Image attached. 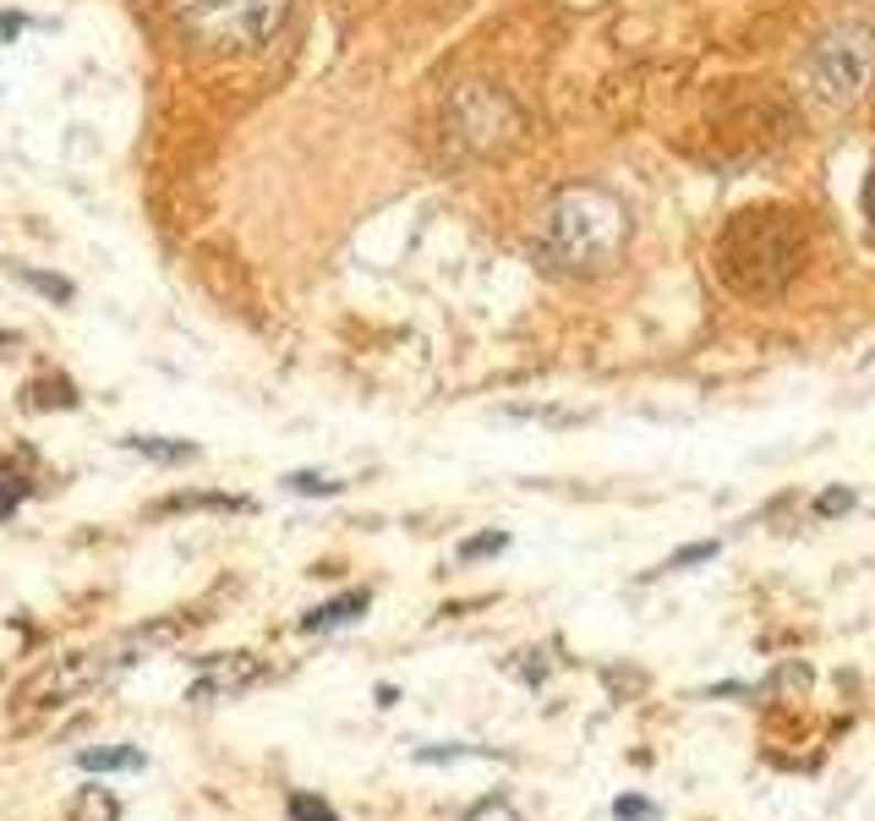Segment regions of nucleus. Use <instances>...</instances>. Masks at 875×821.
<instances>
[{
	"instance_id": "obj_1",
	"label": "nucleus",
	"mask_w": 875,
	"mask_h": 821,
	"mask_svg": "<svg viewBox=\"0 0 875 821\" xmlns=\"http://www.w3.org/2000/svg\"><path fill=\"white\" fill-rule=\"evenodd\" d=\"M624 241H629V214L624 203L607 192V186H559L537 219V258L553 269V274H570V280H596L607 274L618 258H624Z\"/></svg>"
},
{
	"instance_id": "obj_2",
	"label": "nucleus",
	"mask_w": 875,
	"mask_h": 821,
	"mask_svg": "<svg viewBox=\"0 0 875 821\" xmlns=\"http://www.w3.org/2000/svg\"><path fill=\"white\" fill-rule=\"evenodd\" d=\"M799 269H804V230L788 208H744L728 219L717 241V274L733 296L744 302L782 296Z\"/></svg>"
},
{
	"instance_id": "obj_3",
	"label": "nucleus",
	"mask_w": 875,
	"mask_h": 821,
	"mask_svg": "<svg viewBox=\"0 0 875 821\" xmlns=\"http://www.w3.org/2000/svg\"><path fill=\"white\" fill-rule=\"evenodd\" d=\"M875 83V22L871 17H843L832 28L815 33V44L804 50V88L832 105L849 110L871 94Z\"/></svg>"
},
{
	"instance_id": "obj_4",
	"label": "nucleus",
	"mask_w": 875,
	"mask_h": 821,
	"mask_svg": "<svg viewBox=\"0 0 875 821\" xmlns=\"http://www.w3.org/2000/svg\"><path fill=\"white\" fill-rule=\"evenodd\" d=\"M170 636H181V619H164V625H143V630H127L105 647H88V652L61 657L50 673H39L28 690H22V706H66L72 695H83L88 684H99L105 673L127 668V662H143L153 647H164Z\"/></svg>"
},
{
	"instance_id": "obj_5",
	"label": "nucleus",
	"mask_w": 875,
	"mask_h": 821,
	"mask_svg": "<svg viewBox=\"0 0 875 821\" xmlns=\"http://www.w3.org/2000/svg\"><path fill=\"white\" fill-rule=\"evenodd\" d=\"M515 138H520V110L487 83H465L443 105V143L454 154H504Z\"/></svg>"
},
{
	"instance_id": "obj_6",
	"label": "nucleus",
	"mask_w": 875,
	"mask_h": 821,
	"mask_svg": "<svg viewBox=\"0 0 875 821\" xmlns=\"http://www.w3.org/2000/svg\"><path fill=\"white\" fill-rule=\"evenodd\" d=\"M285 11H291V0H230V6L186 22V33L203 50H252V44H263V39L280 33Z\"/></svg>"
},
{
	"instance_id": "obj_7",
	"label": "nucleus",
	"mask_w": 875,
	"mask_h": 821,
	"mask_svg": "<svg viewBox=\"0 0 875 821\" xmlns=\"http://www.w3.org/2000/svg\"><path fill=\"white\" fill-rule=\"evenodd\" d=\"M263 673V662L252 652H236V657H219V662H208L203 668V679L186 690V701H197V706H208V701H219V695H236V690H247L252 679Z\"/></svg>"
},
{
	"instance_id": "obj_8",
	"label": "nucleus",
	"mask_w": 875,
	"mask_h": 821,
	"mask_svg": "<svg viewBox=\"0 0 875 821\" xmlns=\"http://www.w3.org/2000/svg\"><path fill=\"white\" fill-rule=\"evenodd\" d=\"M372 608V592H345V597H328L323 608H312V614H301V630H339V625H356L361 614Z\"/></svg>"
},
{
	"instance_id": "obj_9",
	"label": "nucleus",
	"mask_w": 875,
	"mask_h": 821,
	"mask_svg": "<svg viewBox=\"0 0 875 821\" xmlns=\"http://www.w3.org/2000/svg\"><path fill=\"white\" fill-rule=\"evenodd\" d=\"M132 455H143L153 466H186V461H197V444H186V439H153V433H132V439H121Z\"/></svg>"
},
{
	"instance_id": "obj_10",
	"label": "nucleus",
	"mask_w": 875,
	"mask_h": 821,
	"mask_svg": "<svg viewBox=\"0 0 875 821\" xmlns=\"http://www.w3.org/2000/svg\"><path fill=\"white\" fill-rule=\"evenodd\" d=\"M83 773H143V750L138 745H105V750H77Z\"/></svg>"
},
{
	"instance_id": "obj_11",
	"label": "nucleus",
	"mask_w": 875,
	"mask_h": 821,
	"mask_svg": "<svg viewBox=\"0 0 875 821\" xmlns=\"http://www.w3.org/2000/svg\"><path fill=\"white\" fill-rule=\"evenodd\" d=\"M22 406L28 411H72L77 406V389L66 384V378H39V384H28V395H22Z\"/></svg>"
},
{
	"instance_id": "obj_12",
	"label": "nucleus",
	"mask_w": 875,
	"mask_h": 821,
	"mask_svg": "<svg viewBox=\"0 0 875 821\" xmlns=\"http://www.w3.org/2000/svg\"><path fill=\"white\" fill-rule=\"evenodd\" d=\"M11 274H17V280H22L28 291H39V296H50L55 307H72V296H77V285H72L66 274H39V269H22V263H17Z\"/></svg>"
},
{
	"instance_id": "obj_13",
	"label": "nucleus",
	"mask_w": 875,
	"mask_h": 821,
	"mask_svg": "<svg viewBox=\"0 0 875 821\" xmlns=\"http://www.w3.org/2000/svg\"><path fill=\"white\" fill-rule=\"evenodd\" d=\"M159 509H164V515H170V509H247V498H230V493H192V498H164Z\"/></svg>"
},
{
	"instance_id": "obj_14",
	"label": "nucleus",
	"mask_w": 875,
	"mask_h": 821,
	"mask_svg": "<svg viewBox=\"0 0 875 821\" xmlns=\"http://www.w3.org/2000/svg\"><path fill=\"white\" fill-rule=\"evenodd\" d=\"M285 488L301 493V498H334L345 483H334V477H323V472H291V477H285Z\"/></svg>"
},
{
	"instance_id": "obj_15",
	"label": "nucleus",
	"mask_w": 875,
	"mask_h": 821,
	"mask_svg": "<svg viewBox=\"0 0 875 821\" xmlns=\"http://www.w3.org/2000/svg\"><path fill=\"white\" fill-rule=\"evenodd\" d=\"M504 548H509L504 531H482V537H465V542H460V559L471 564V559H493V553H504Z\"/></svg>"
},
{
	"instance_id": "obj_16",
	"label": "nucleus",
	"mask_w": 875,
	"mask_h": 821,
	"mask_svg": "<svg viewBox=\"0 0 875 821\" xmlns=\"http://www.w3.org/2000/svg\"><path fill=\"white\" fill-rule=\"evenodd\" d=\"M613 817L618 821H662V811H657L651 800H640V795H618V800H613Z\"/></svg>"
},
{
	"instance_id": "obj_17",
	"label": "nucleus",
	"mask_w": 875,
	"mask_h": 821,
	"mask_svg": "<svg viewBox=\"0 0 875 821\" xmlns=\"http://www.w3.org/2000/svg\"><path fill=\"white\" fill-rule=\"evenodd\" d=\"M285 811H291V821H339L334 817V806H323L317 795H291Z\"/></svg>"
},
{
	"instance_id": "obj_18",
	"label": "nucleus",
	"mask_w": 875,
	"mask_h": 821,
	"mask_svg": "<svg viewBox=\"0 0 875 821\" xmlns=\"http://www.w3.org/2000/svg\"><path fill=\"white\" fill-rule=\"evenodd\" d=\"M465 756H487V750H471V745H422L417 761L422 767H443V761H465Z\"/></svg>"
},
{
	"instance_id": "obj_19",
	"label": "nucleus",
	"mask_w": 875,
	"mask_h": 821,
	"mask_svg": "<svg viewBox=\"0 0 875 821\" xmlns=\"http://www.w3.org/2000/svg\"><path fill=\"white\" fill-rule=\"evenodd\" d=\"M712 559H717V542H690V548L668 553V564H662V570H690V564H712Z\"/></svg>"
},
{
	"instance_id": "obj_20",
	"label": "nucleus",
	"mask_w": 875,
	"mask_h": 821,
	"mask_svg": "<svg viewBox=\"0 0 875 821\" xmlns=\"http://www.w3.org/2000/svg\"><path fill=\"white\" fill-rule=\"evenodd\" d=\"M849 509H854V493L849 488H827L815 498V515H821V520H838V515H849Z\"/></svg>"
},
{
	"instance_id": "obj_21",
	"label": "nucleus",
	"mask_w": 875,
	"mask_h": 821,
	"mask_svg": "<svg viewBox=\"0 0 875 821\" xmlns=\"http://www.w3.org/2000/svg\"><path fill=\"white\" fill-rule=\"evenodd\" d=\"M175 17H181V28L186 22H197V17H208V11H219V6H230V0H164Z\"/></svg>"
},
{
	"instance_id": "obj_22",
	"label": "nucleus",
	"mask_w": 875,
	"mask_h": 821,
	"mask_svg": "<svg viewBox=\"0 0 875 821\" xmlns=\"http://www.w3.org/2000/svg\"><path fill=\"white\" fill-rule=\"evenodd\" d=\"M22 498H28V483H17V477H0V520H11Z\"/></svg>"
},
{
	"instance_id": "obj_23",
	"label": "nucleus",
	"mask_w": 875,
	"mask_h": 821,
	"mask_svg": "<svg viewBox=\"0 0 875 821\" xmlns=\"http://www.w3.org/2000/svg\"><path fill=\"white\" fill-rule=\"evenodd\" d=\"M22 28H28V17H17V11H0V44H17V39H22Z\"/></svg>"
},
{
	"instance_id": "obj_24",
	"label": "nucleus",
	"mask_w": 875,
	"mask_h": 821,
	"mask_svg": "<svg viewBox=\"0 0 875 821\" xmlns=\"http://www.w3.org/2000/svg\"><path fill=\"white\" fill-rule=\"evenodd\" d=\"M6 345H17V334H11V328H0V350H6Z\"/></svg>"
},
{
	"instance_id": "obj_25",
	"label": "nucleus",
	"mask_w": 875,
	"mask_h": 821,
	"mask_svg": "<svg viewBox=\"0 0 875 821\" xmlns=\"http://www.w3.org/2000/svg\"><path fill=\"white\" fill-rule=\"evenodd\" d=\"M871 203H875V181H871Z\"/></svg>"
}]
</instances>
